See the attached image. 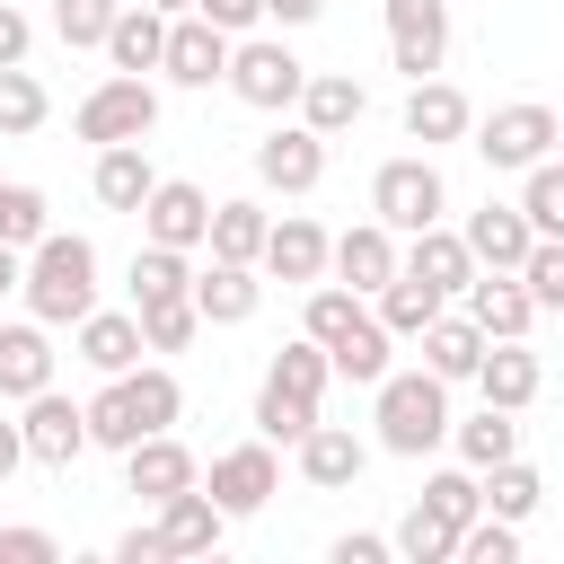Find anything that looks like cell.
I'll list each match as a JSON object with an SVG mask.
<instances>
[{
	"instance_id": "681fc988",
	"label": "cell",
	"mask_w": 564,
	"mask_h": 564,
	"mask_svg": "<svg viewBox=\"0 0 564 564\" xmlns=\"http://www.w3.org/2000/svg\"><path fill=\"white\" fill-rule=\"evenodd\" d=\"M194 18H212V26L238 44V35H256V26H264V0H194Z\"/></svg>"
},
{
	"instance_id": "4dcf8cb0",
	"label": "cell",
	"mask_w": 564,
	"mask_h": 564,
	"mask_svg": "<svg viewBox=\"0 0 564 564\" xmlns=\"http://www.w3.org/2000/svg\"><path fill=\"white\" fill-rule=\"evenodd\" d=\"M388 344H397V335L379 326V308H361V317H352V326L326 344V361H335V379H352V388H379V379H388Z\"/></svg>"
},
{
	"instance_id": "7bdbcfd3",
	"label": "cell",
	"mask_w": 564,
	"mask_h": 564,
	"mask_svg": "<svg viewBox=\"0 0 564 564\" xmlns=\"http://www.w3.org/2000/svg\"><path fill=\"white\" fill-rule=\"evenodd\" d=\"M308 423H317V397H291V388H273V379L256 388V432H264V441H291V449H300Z\"/></svg>"
},
{
	"instance_id": "7c38bea8",
	"label": "cell",
	"mask_w": 564,
	"mask_h": 564,
	"mask_svg": "<svg viewBox=\"0 0 564 564\" xmlns=\"http://www.w3.org/2000/svg\"><path fill=\"white\" fill-rule=\"evenodd\" d=\"M159 70H167L176 88H212V79H229V35H220L212 18H194V9H176V18H167Z\"/></svg>"
},
{
	"instance_id": "484cf974",
	"label": "cell",
	"mask_w": 564,
	"mask_h": 564,
	"mask_svg": "<svg viewBox=\"0 0 564 564\" xmlns=\"http://www.w3.org/2000/svg\"><path fill=\"white\" fill-rule=\"evenodd\" d=\"M97 53H106L115 70H159V53H167V9H150V0H123Z\"/></svg>"
},
{
	"instance_id": "2e32d148",
	"label": "cell",
	"mask_w": 564,
	"mask_h": 564,
	"mask_svg": "<svg viewBox=\"0 0 564 564\" xmlns=\"http://www.w3.org/2000/svg\"><path fill=\"white\" fill-rule=\"evenodd\" d=\"M467 132H476V106H467V88H449L441 70L405 88V141L441 150V141H467Z\"/></svg>"
},
{
	"instance_id": "f35d334b",
	"label": "cell",
	"mask_w": 564,
	"mask_h": 564,
	"mask_svg": "<svg viewBox=\"0 0 564 564\" xmlns=\"http://www.w3.org/2000/svg\"><path fill=\"white\" fill-rule=\"evenodd\" d=\"M520 212H529V229H538V238H564V159L520 167Z\"/></svg>"
},
{
	"instance_id": "836d02e7",
	"label": "cell",
	"mask_w": 564,
	"mask_h": 564,
	"mask_svg": "<svg viewBox=\"0 0 564 564\" xmlns=\"http://www.w3.org/2000/svg\"><path fill=\"white\" fill-rule=\"evenodd\" d=\"M538 502H546V476H538L520 449L485 467V511H494V520H538Z\"/></svg>"
},
{
	"instance_id": "6da1fadb",
	"label": "cell",
	"mask_w": 564,
	"mask_h": 564,
	"mask_svg": "<svg viewBox=\"0 0 564 564\" xmlns=\"http://www.w3.org/2000/svg\"><path fill=\"white\" fill-rule=\"evenodd\" d=\"M18 291H26V317H44V326H79V317L97 308V247H88L79 229H44V238L26 247Z\"/></svg>"
},
{
	"instance_id": "f907efd6",
	"label": "cell",
	"mask_w": 564,
	"mask_h": 564,
	"mask_svg": "<svg viewBox=\"0 0 564 564\" xmlns=\"http://www.w3.org/2000/svg\"><path fill=\"white\" fill-rule=\"evenodd\" d=\"M53 529H0V564H53Z\"/></svg>"
},
{
	"instance_id": "83f0119b",
	"label": "cell",
	"mask_w": 564,
	"mask_h": 564,
	"mask_svg": "<svg viewBox=\"0 0 564 564\" xmlns=\"http://www.w3.org/2000/svg\"><path fill=\"white\" fill-rule=\"evenodd\" d=\"M150 344H141V317L132 308H88L79 317V361L97 370V379H115V370H132Z\"/></svg>"
},
{
	"instance_id": "f6af8a7d",
	"label": "cell",
	"mask_w": 564,
	"mask_h": 564,
	"mask_svg": "<svg viewBox=\"0 0 564 564\" xmlns=\"http://www.w3.org/2000/svg\"><path fill=\"white\" fill-rule=\"evenodd\" d=\"M115 9H123V0H53V35H62L70 53H97L106 26H115Z\"/></svg>"
},
{
	"instance_id": "1f68e13d",
	"label": "cell",
	"mask_w": 564,
	"mask_h": 564,
	"mask_svg": "<svg viewBox=\"0 0 564 564\" xmlns=\"http://www.w3.org/2000/svg\"><path fill=\"white\" fill-rule=\"evenodd\" d=\"M264 203H247V194H229V203H212V229H203V247L212 256H229V264H256L264 256Z\"/></svg>"
},
{
	"instance_id": "8fae6325",
	"label": "cell",
	"mask_w": 564,
	"mask_h": 564,
	"mask_svg": "<svg viewBox=\"0 0 564 564\" xmlns=\"http://www.w3.org/2000/svg\"><path fill=\"white\" fill-rule=\"evenodd\" d=\"M397 256H405V247H397V229H388V220H352V229L326 247V273H335V282H352L361 300H379V291L397 282Z\"/></svg>"
},
{
	"instance_id": "5b68a950",
	"label": "cell",
	"mask_w": 564,
	"mask_h": 564,
	"mask_svg": "<svg viewBox=\"0 0 564 564\" xmlns=\"http://www.w3.org/2000/svg\"><path fill=\"white\" fill-rule=\"evenodd\" d=\"M449 212V185H441V167H432V150H414V159H388L379 176H370V220H388L397 238H414V229H432Z\"/></svg>"
},
{
	"instance_id": "816d5d0a",
	"label": "cell",
	"mask_w": 564,
	"mask_h": 564,
	"mask_svg": "<svg viewBox=\"0 0 564 564\" xmlns=\"http://www.w3.org/2000/svg\"><path fill=\"white\" fill-rule=\"evenodd\" d=\"M115 564H167V538H159V520H150V529H123V538H115Z\"/></svg>"
},
{
	"instance_id": "f1b7e54d",
	"label": "cell",
	"mask_w": 564,
	"mask_h": 564,
	"mask_svg": "<svg viewBox=\"0 0 564 564\" xmlns=\"http://www.w3.org/2000/svg\"><path fill=\"white\" fill-rule=\"evenodd\" d=\"M414 344H423V370H432V379H476V361H485V344H494V335H485L467 308H458V317L441 308V317H432Z\"/></svg>"
},
{
	"instance_id": "8d00e7d4",
	"label": "cell",
	"mask_w": 564,
	"mask_h": 564,
	"mask_svg": "<svg viewBox=\"0 0 564 564\" xmlns=\"http://www.w3.org/2000/svg\"><path fill=\"white\" fill-rule=\"evenodd\" d=\"M44 115H53L44 79H35L26 62H9V70H0V141H26V132H44Z\"/></svg>"
},
{
	"instance_id": "ffe728a7",
	"label": "cell",
	"mask_w": 564,
	"mask_h": 564,
	"mask_svg": "<svg viewBox=\"0 0 564 564\" xmlns=\"http://www.w3.org/2000/svg\"><path fill=\"white\" fill-rule=\"evenodd\" d=\"M467 256L476 264H494V273H520V256L538 247V229H529V212L520 203H485V212H467Z\"/></svg>"
},
{
	"instance_id": "9a60e30c",
	"label": "cell",
	"mask_w": 564,
	"mask_h": 564,
	"mask_svg": "<svg viewBox=\"0 0 564 564\" xmlns=\"http://www.w3.org/2000/svg\"><path fill=\"white\" fill-rule=\"evenodd\" d=\"M35 388H53V326L0 317V405H26Z\"/></svg>"
},
{
	"instance_id": "7dc6e473",
	"label": "cell",
	"mask_w": 564,
	"mask_h": 564,
	"mask_svg": "<svg viewBox=\"0 0 564 564\" xmlns=\"http://www.w3.org/2000/svg\"><path fill=\"white\" fill-rule=\"evenodd\" d=\"M44 229H53V203H44L35 185H9V194H0V238H9V247H35Z\"/></svg>"
},
{
	"instance_id": "f546056e",
	"label": "cell",
	"mask_w": 564,
	"mask_h": 564,
	"mask_svg": "<svg viewBox=\"0 0 564 564\" xmlns=\"http://www.w3.org/2000/svg\"><path fill=\"white\" fill-rule=\"evenodd\" d=\"M220 529H229V511H220L203 485H185V494H167V502H159V538H167V555H212V546H220Z\"/></svg>"
},
{
	"instance_id": "30bf717a",
	"label": "cell",
	"mask_w": 564,
	"mask_h": 564,
	"mask_svg": "<svg viewBox=\"0 0 564 564\" xmlns=\"http://www.w3.org/2000/svg\"><path fill=\"white\" fill-rule=\"evenodd\" d=\"M203 229H212V194L194 185V176H159L150 185V203H141V238L150 247H203Z\"/></svg>"
},
{
	"instance_id": "e0dca14e",
	"label": "cell",
	"mask_w": 564,
	"mask_h": 564,
	"mask_svg": "<svg viewBox=\"0 0 564 564\" xmlns=\"http://www.w3.org/2000/svg\"><path fill=\"white\" fill-rule=\"evenodd\" d=\"M326 247H335V238H326L308 212H282V220L264 229V256H256V264H264L273 282H326Z\"/></svg>"
},
{
	"instance_id": "ee69618b",
	"label": "cell",
	"mask_w": 564,
	"mask_h": 564,
	"mask_svg": "<svg viewBox=\"0 0 564 564\" xmlns=\"http://www.w3.org/2000/svg\"><path fill=\"white\" fill-rule=\"evenodd\" d=\"M352 317H361V291H352V282H308V317H300V335L335 344Z\"/></svg>"
},
{
	"instance_id": "e575fe53",
	"label": "cell",
	"mask_w": 564,
	"mask_h": 564,
	"mask_svg": "<svg viewBox=\"0 0 564 564\" xmlns=\"http://www.w3.org/2000/svg\"><path fill=\"white\" fill-rule=\"evenodd\" d=\"M176 291H194V256H185V247H150V238H141V256H132V308L176 300Z\"/></svg>"
},
{
	"instance_id": "d6986e66",
	"label": "cell",
	"mask_w": 564,
	"mask_h": 564,
	"mask_svg": "<svg viewBox=\"0 0 564 564\" xmlns=\"http://www.w3.org/2000/svg\"><path fill=\"white\" fill-rule=\"evenodd\" d=\"M361 467H370V441H361V432H344V423H308V432H300V476H308L317 494L361 485Z\"/></svg>"
},
{
	"instance_id": "6f0895ef",
	"label": "cell",
	"mask_w": 564,
	"mask_h": 564,
	"mask_svg": "<svg viewBox=\"0 0 564 564\" xmlns=\"http://www.w3.org/2000/svg\"><path fill=\"white\" fill-rule=\"evenodd\" d=\"M18 273H26V247H9V238H0V300L18 291Z\"/></svg>"
},
{
	"instance_id": "3957f363",
	"label": "cell",
	"mask_w": 564,
	"mask_h": 564,
	"mask_svg": "<svg viewBox=\"0 0 564 564\" xmlns=\"http://www.w3.org/2000/svg\"><path fill=\"white\" fill-rule=\"evenodd\" d=\"M229 88H238V106H256V115H291L300 88H308V62H300L282 35H238V44H229Z\"/></svg>"
},
{
	"instance_id": "ba28073f",
	"label": "cell",
	"mask_w": 564,
	"mask_h": 564,
	"mask_svg": "<svg viewBox=\"0 0 564 564\" xmlns=\"http://www.w3.org/2000/svg\"><path fill=\"white\" fill-rule=\"evenodd\" d=\"M388 62L405 79H432L449 62V0H388Z\"/></svg>"
},
{
	"instance_id": "7402d4cb",
	"label": "cell",
	"mask_w": 564,
	"mask_h": 564,
	"mask_svg": "<svg viewBox=\"0 0 564 564\" xmlns=\"http://www.w3.org/2000/svg\"><path fill=\"white\" fill-rule=\"evenodd\" d=\"M458 300H467V317H476L485 335H529V326H538V300H529V282H520V273L476 264V282H467Z\"/></svg>"
},
{
	"instance_id": "74e56055",
	"label": "cell",
	"mask_w": 564,
	"mask_h": 564,
	"mask_svg": "<svg viewBox=\"0 0 564 564\" xmlns=\"http://www.w3.org/2000/svg\"><path fill=\"white\" fill-rule=\"evenodd\" d=\"M141 317V344L150 352H185L194 335H203V308H194V291H176V300H150V308H132Z\"/></svg>"
},
{
	"instance_id": "d4e9b609",
	"label": "cell",
	"mask_w": 564,
	"mask_h": 564,
	"mask_svg": "<svg viewBox=\"0 0 564 564\" xmlns=\"http://www.w3.org/2000/svg\"><path fill=\"white\" fill-rule=\"evenodd\" d=\"M88 449H132V441H150V414H141V388H132V370H115L88 405Z\"/></svg>"
},
{
	"instance_id": "680465c9",
	"label": "cell",
	"mask_w": 564,
	"mask_h": 564,
	"mask_svg": "<svg viewBox=\"0 0 564 564\" xmlns=\"http://www.w3.org/2000/svg\"><path fill=\"white\" fill-rule=\"evenodd\" d=\"M150 9H167V18H176V9H194V0H150Z\"/></svg>"
},
{
	"instance_id": "52a82bcc",
	"label": "cell",
	"mask_w": 564,
	"mask_h": 564,
	"mask_svg": "<svg viewBox=\"0 0 564 564\" xmlns=\"http://www.w3.org/2000/svg\"><path fill=\"white\" fill-rule=\"evenodd\" d=\"M203 494L229 511V520H247V511H264L273 494H282V458H273V441L256 432V441H238V449H220L212 458V476H203Z\"/></svg>"
},
{
	"instance_id": "11a10c76",
	"label": "cell",
	"mask_w": 564,
	"mask_h": 564,
	"mask_svg": "<svg viewBox=\"0 0 564 564\" xmlns=\"http://www.w3.org/2000/svg\"><path fill=\"white\" fill-rule=\"evenodd\" d=\"M264 18L273 26H308V18H326V0H264Z\"/></svg>"
},
{
	"instance_id": "4316f807",
	"label": "cell",
	"mask_w": 564,
	"mask_h": 564,
	"mask_svg": "<svg viewBox=\"0 0 564 564\" xmlns=\"http://www.w3.org/2000/svg\"><path fill=\"white\" fill-rule=\"evenodd\" d=\"M361 115H370V88H361L352 70H308V88H300V123H308V132L335 141V132H352Z\"/></svg>"
},
{
	"instance_id": "bcb514c9",
	"label": "cell",
	"mask_w": 564,
	"mask_h": 564,
	"mask_svg": "<svg viewBox=\"0 0 564 564\" xmlns=\"http://www.w3.org/2000/svg\"><path fill=\"white\" fill-rule=\"evenodd\" d=\"M458 555H467V564H520V520L476 511V520L458 529Z\"/></svg>"
},
{
	"instance_id": "c3c4849f",
	"label": "cell",
	"mask_w": 564,
	"mask_h": 564,
	"mask_svg": "<svg viewBox=\"0 0 564 564\" xmlns=\"http://www.w3.org/2000/svg\"><path fill=\"white\" fill-rule=\"evenodd\" d=\"M520 282H529L538 308H564V238H538V247L520 256Z\"/></svg>"
},
{
	"instance_id": "b9f144b4",
	"label": "cell",
	"mask_w": 564,
	"mask_h": 564,
	"mask_svg": "<svg viewBox=\"0 0 564 564\" xmlns=\"http://www.w3.org/2000/svg\"><path fill=\"white\" fill-rule=\"evenodd\" d=\"M388 546H397L405 564H449V555H458V529H449L441 511H423V502H414V511L397 520V538H388Z\"/></svg>"
},
{
	"instance_id": "9f6ffc18",
	"label": "cell",
	"mask_w": 564,
	"mask_h": 564,
	"mask_svg": "<svg viewBox=\"0 0 564 564\" xmlns=\"http://www.w3.org/2000/svg\"><path fill=\"white\" fill-rule=\"evenodd\" d=\"M18 467H26V432H18V423H0V485H9Z\"/></svg>"
},
{
	"instance_id": "cb8c5ba5",
	"label": "cell",
	"mask_w": 564,
	"mask_h": 564,
	"mask_svg": "<svg viewBox=\"0 0 564 564\" xmlns=\"http://www.w3.org/2000/svg\"><path fill=\"white\" fill-rule=\"evenodd\" d=\"M397 264H405V273H423L441 300H458V291L476 282V256H467V238H458V229H441V220H432V229H414Z\"/></svg>"
},
{
	"instance_id": "7a4b0ae2",
	"label": "cell",
	"mask_w": 564,
	"mask_h": 564,
	"mask_svg": "<svg viewBox=\"0 0 564 564\" xmlns=\"http://www.w3.org/2000/svg\"><path fill=\"white\" fill-rule=\"evenodd\" d=\"M441 441H449V379L388 370L379 379V449L388 458H432Z\"/></svg>"
},
{
	"instance_id": "f5cc1de1",
	"label": "cell",
	"mask_w": 564,
	"mask_h": 564,
	"mask_svg": "<svg viewBox=\"0 0 564 564\" xmlns=\"http://www.w3.org/2000/svg\"><path fill=\"white\" fill-rule=\"evenodd\" d=\"M26 44H35V18L0 0V70H9V62H26Z\"/></svg>"
},
{
	"instance_id": "91938a15",
	"label": "cell",
	"mask_w": 564,
	"mask_h": 564,
	"mask_svg": "<svg viewBox=\"0 0 564 564\" xmlns=\"http://www.w3.org/2000/svg\"><path fill=\"white\" fill-rule=\"evenodd\" d=\"M555 159H564V123H555Z\"/></svg>"
},
{
	"instance_id": "ac0fdd59",
	"label": "cell",
	"mask_w": 564,
	"mask_h": 564,
	"mask_svg": "<svg viewBox=\"0 0 564 564\" xmlns=\"http://www.w3.org/2000/svg\"><path fill=\"white\" fill-rule=\"evenodd\" d=\"M476 388H485V405H538V388H546V370H538V352H529V335H494L485 344V361H476Z\"/></svg>"
},
{
	"instance_id": "9c48e42d",
	"label": "cell",
	"mask_w": 564,
	"mask_h": 564,
	"mask_svg": "<svg viewBox=\"0 0 564 564\" xmlns=\"http://www.w3.org/2000/svg\"><path fill=\"white\" fill-rule=\"evenodd\" d=\"M256 185L264 194H317L326 185V132H308V123L264 132L256 141Z\"/></svg>"
},
{
	"instance_id": "ab89813d",
	"label": "cell",
	"mask_w": 564,
	"mask_h": 564,
	"mask_svg": "<svg viewBox=\"0 0 564 564\" xmlns=\"http://www.w3.org/2000/svg\"><path fill=\"white\" fill-rule=\"evenodd\" d=\"M273 388H291V397H326V379H335V361H326V344L317 335H300V344H282L273 352V370H264Z\"/></svg>"
},
{
	"instance_id": "8992f818",
	"label": "cell",
	"mask_w": 564,
	"mask_h": 564,
	"mask_svg": "<svg viewBox=\"0 0 564 564\" xmlns=\"http://www.w3.org/2000/svg\"><path fill=\"white\" fill-rule=\"evenodd\" d=\"M476 159H485V167H502V176H520V167L555 159V115H546L538 97H520V106H494V115L476 123Z\"/></svg>"
},
{
	"instance_id": "44dd1931",
	"label": "cell",
	"mask_w": 564,
	"mask_h": 564,
	"mask_svg": "<svg viewBox=\"0 0 564 564\" xmlns=\"http://www.w3.org/2000/svg\"><path fill=\"white\" fill-rule=\"evenodd\" d=\"M194 308H203V326H247V317L264 308V282H256V264H229V256H212V264L194 273Z\"/></svg>"
},
{
	"instance_id": "277c9868",
	"label": "cell",
	"mask_w": 564,
	"mask_h": 564,
	"mask_svg": "<svg viewBox=\"0 0 564 564\" xmlns=\"http://www.w3.org/2000/svg\"><path fill=\"white\" fill-rule=\"evenodd\" d=\"M70 132L79 141H150L159 132V88L141 79V70H115V79H97L88 97H79V115H70Z\"/></svg>"
},
{
	"instance_id": "5bb4252c",
	"label": "cell",
	"mask_w": 564,
	"mask_h": 564,
	"mask_svg": "<svg viewBox=\"0 0 564 564\" xmlns=\"http://www.w3.org/2000/svg\"><path fill=\"white\" fill-rule=\"evenodd\" d=\"M185 485H203V467H194V449H185L176 432H150V441L123 449V494H141L150 511H159L167 494H185Z\"/></svg>"
},
{
	"instance_id": "94428289",
	"label": "cell",
	"mask_w": 564,
	"mask_h": 564,
	"mask_svg": "<svg viewBox=\"0 0 564 564\" xmlns=\"http://www.w3.org/2000/svg\"><path fill=\"white\" fill-rule=\"evenodd\" d=\"M0 194H9V185H0Z\"/></svg>"
},
{
	"instance_id": "603a6c76",
	"label": "cell",
	"mask_w": 564,
	"mask_h": 564,
	"mask_svg": "<svg viewBox=\"0 0 564 564\" xmlns=\"http://www.w3.org/2000/svg\"><path fill=\"white\" fill-rule=\"evenodd\" d=\"M88 185H97V203H106V212H141V203H150V185H159L150 141H106V150H97V167H88Z\"/></svg>"
},
{
	"instance_id": "db71d44e",
	"label": "cell",
	"mask_w": 564,
	"mask_h": 564,
	"mask_svg": "<svg viewBox=\"0 0 564 564\" xmlns=\"http://www.w3.org/2000/svg\"><path fill=\"white\" fill-rule=\"evenodd\" d=\"M397 546L388 538H370V529H352V538H335V564H388Z\"/></svg>"
},
{
	"instance_id": "4fadbf2b",
	"label": "cell",
	"mask_w": 564,
	"mask_h": 564,
	"mask_svg": "<svg viewBox=\"0 0 564 564\" xmlns=\"http://www.w3.org/2000/svg\"><path fill=\"white\" fill-rule=\"evenodd\" d=\"M18 432H26V458H35V467H70V458L88 449V414H79L62 388H35L26 414H18Z\"/></svg>"
},
{
	"instance_id": "d6a6232c",
	"label": "cell",
	"mask_w": 564,
	"mask_h": 564,
	"mask_svg": "<svg viewBox=\"0 0 564 564\" xmlns=\"http://www.w3.org/2000/svg\"><path fill=\"white\" fill-rule=\"evenodd\" d=\"M449 441H458V467H494V458H511L520 449V423H511V405H476L467 423H449Z\"/></svg>"
},
{
	"instance_id": "d590c367",
	"label": "cell",
	"mask_w": 564,
	"mask_h": 564,
	"mask_svg": "<svg viewBox=\"0 0 564 564\" xmlns=\"http://www.w3.org/2000/svg\"><path fill=\"white\" fill-rule=\"evenodd\" d=\"M441 308H449V300H441V291H432L423 273H405V264H397V282L379 291V326H388V335H423V326H432Z\"/></svg>"
},
{
	"instance_id": "60d3db41",
	"label": "cell",
	"mask_w": 564,
	"mask_h": 564,
	"mask_svg": "<svg viewBox=\"0 0 564 564\" xmlns=\"http://www.w3.org/2000/svg\"><path fill=\"white\" fill-rule=\"evenodd\" d=\"M423 511H441L449 529H467V520L485 511V476H476V467H441V476H423Z\"/></svg>"
}]
</instances>
